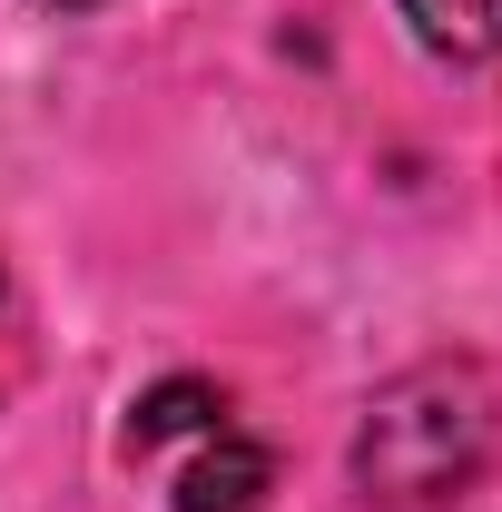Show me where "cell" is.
Here are the masks:
<instances>
[{
  "label": "cell",
  "mask_w": 502,
  "mask_h": 512,
  "mask_svg": "<svg viewBox=\"0 0 502 512\" xmlns=\"http://www.w3.org/2000/svg\"><path fill=\"white\" fill-rule=\"evenodd\" d=\"M483 444H493V394L463 365H414L394 375L365 404L355 424V483L375 503H443L483 473Z\"/></svg>",
  "instance_id": "1"
},
{
  "label": "cell",
  "mask_w": 502,
  "mask_h": 512,
  "mask_svg": "<svg viewBox=\"0 0 502 512\" xmlns=\"http://www.w3.org/2000/svg\"><path fill=\"white\" fill-rule=\"evenodd\" d=\"M266 444H247L237 424H217L207 444H197V463L178 473V512H256V493H266Z\"/></svg>",
  "instance_id": "2"
},
{
  "label": "cell",
  "mask_w": 502,
  "mask_h": 512,
  "mask_svg": "<svg viewBox=\"0 0 502 512\" xmlns=\"http://www.w3.org/2000/svg\"><path fill=\"white\" fill-rule=\"evenodd\" d=\"M50 10H99V0H50Z\"/></svg>",
  "instance_id": "5"
},
{
  "label": "cell",
  "mask_w": 502,
  "mask_h": 512,
  "mask_svg": "<svg viewBox=\"0 0 502 512\" xmlns=\"http://www.w3.org/2000/svg\"><path fill=\"white\" fill-rule=\"evenodd\" d=\"M217 424H227V394H217V384H197V375H168V384H148V394H138L128 444L148 453V444H168V434H217Z\"/></svg>",
  "instance_id": "4"
},
{
  "label": "cell",
  "mask_w": 502,
  "mask_h": 512,
  "mask_svg": "<svg viewBox=\"0 0 502 512\" xmlns=\"http://www.w3.org/2000/svg\"><path fill=\"white\" fill-rule=\"evenodd\" d=\"M434 60H502V0H404Z\"/></svg>",
  "instance_id": "3"
}]
</instances>
